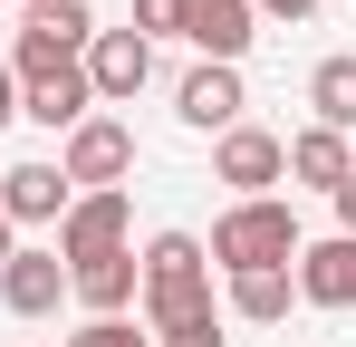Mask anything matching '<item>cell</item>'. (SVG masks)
<instances>
[{"mask_svg": "<svg viewBox=\"0 0 356 347\" xmlns=\"http://www.w3.org/2000/svg\"><path fill=\"white\" fill-rule=\"evenodd\" d=\"M202 251H212L222 280H250V270H289L298 251H308V231H298V213L280 203V193H260V203H232Z\"/></svg>", "mask_w": 356, "mask_h": 347, "instance_id": "obj_1", "label": "cell"}, {"mask_svg": "<svg viewBox=\"0 0 356 347\" xmlns=\"http://www.w3.org/2000/svg\"><path fill=\"white\" fill-rule=\"evenodd\" d=\"M145 328H183V318H202L212 309V251H202V231H154L145 241Z\"/></svg>", "mask_w": 356, "mask_h": 347, "instance_id": "obj_2", "label": "cell"}, {"mask_svg": "<svg viewBox=\"0 0 356 347\" xmlns=\"http://www.w3.org/2000/svg\"><path fill=\"white\" fill-rule=\"evenodd\" d=\"M58 174H67V193H125V174H135V125L87 116V125L58 145Z\"/></svg>", "mask_w": 356, "mask_h": 347, "instance_id": "obj_3", "label": "cell"}, {"mask_svg": "<svg viewBox=\"0 0 356 347\" xmlns=\"http://www.w3.org/2000/svg\"><path fill=\"white\" fill-rule=\"evenodd\" d=\"M280 174H289V135H270V125L212 135V183H232V203H260Z\"/></svg>", "mask_w": 356, "mask_h": 347, "instance_id": "obj_4", "label": "cell"}, {"mask_svg": "<svg viewBox=\"0 0 356 347\" xmlns=\"http://www.w3.org/2000/svg\"><path fill=\"white\" fill-rule=\"evenodd\" d=\"M49 251H58L67 270H77V261H106V251H135V203H125V193H77Z\"/></svg>", "mask_w": 356, "mask_h": 347, "instance_id": "obj_5", "label": "cell"}, {"mask_svg": "<svg viewBox=\"0 0 356 347\" xmlns=\"http://www.w3.org/2000/svg\"><path fill=\"white\" fill-rule=\"evenodd\" d=\"M77 68H87V97H97V107H135L145 77H154V49H145L135 29H97Z\"/></svg>", "mask_w": 356, "mask_h": 347, "instance_id": "obj_6", "label": "cell"}, {"mask_svg": "<svg viewBox=\"0 0 356 347\" xmlns=\"http://www.w3.org/2000/svg\"><path fill=\"white\" fill-rule=\"evenodd\" d=\"M58 299H67V261H58V251L19 241V251L0 261V309H10V318H49Z\"/></svg>", "mask_w": 356, "mask_h": 347, "instance_id": "obj_7", "label": "cell"}, {"mask_svg": "<svg viewBox=\"0 0 356 347\" xmlns=\"http://www.w3.org/2000/svg\"><path fill=\"white\" fill-rule=\"evenodd\" d=\"M183 39L212 58V68H241V49L260 39V10L250 0H183Z\"/></svg>", "mask_w": 356, "mask_h": 347, "instance_id": "obj_8", "label": "cell"}, {"mask_svg": "<svg viewBox=\"0 0 356 347\" xmlns=\"http://www.w3.org/2000/svg\"><path fill=\"white\" fill-rule=\"evenodd\" d=\"M289 280H298V299H308V309H356V241H347V231L308 241V251L289 261Z\"/></svg>", "mask_w": 356, "mask_h": 347, "instance_id": "obj_9", "label": "cell"}, {"mask_svg": "<svg viewBox=\"0 0 356 347\" xmlns=\"http://www.w3.org/2000/svg\"><path fill=\"white\" fill-rule=\"evenodd\" d=\"M174 116L193 125V135H232L241 125V68H183V87H174Z\"/></svg>", "mask_w": 356, "mask_h": 347, "instance_id": "obj_10", "label": "cell"}, {"mask_svg": "<svg viewBox=\"0 0 356 347\" xmlns=\"http://www.w3.org/2000/svg\"><path fill=\"white\" fill-rule=\"evenodd\" d=\"M135 289H145V261H135V251H106V261H77V270H67V299H77L87 318H125Z\"/></svg>", "mask_w": 356, "mask_h": 347, "instance_id": "obj_11", "label": "cell"}, {"mask_svg": "<svg viewBox=\"0 0 356 347\" xmlns=\"http://www.w3.org/2000/svg\"><path fill=\"white\" fill-rule=\"evenodd\" d=\"M67 203H77V193H67L58 164H10V174H0V213H10V231H19V222H67Z\"/></svg>", "mask_w": 356, "mask_h": 347, "instance_id": "obj_12", "label": "cell"}, {"mask_svg": "<svg viewBox=\"0 0 356 347\" xmlns=\"http://www.w3.org/2000/svg\"><path fill=\"white\" fill-rule=\"evenodd\" d=\"M19 116L29 125H49V135H77L97 97H87V68H58V77H39V87H19Z\"/></svg>", "mask_w": 356, "mask_h": 347, "instance_id": "obj_13", "label": "cell"}, {"mask_svg": "<svg viewBox=\"0 0 356 347\" xmlns=\"http://www.w3.org/2000/svg\"><path fill=\"white\" fill-rule=\"evenodd\" d=\"M347 174H356V145H347V135H327V125H298V135H289V183L337 193Z\"/></svg>", "mask_w": 356, "mask_h": 347, "instance_id": "obj_14", "label": "cell"}, {"mask_svg": "<svg viewBox=\"0 0 356 347\" xmlns=\"http://www.w3.org/2000/svg\"><path fill=\"white\" fill-rule=\"evenodd\" d=\"M308 107L327 135H356V58H318L308 68Z\"/></svg>", "mask_w": 356, "mask_h": 347, "instance_id": "obj_15", "label": "cell"}, {"mask_svg": "<svg viewBox=\"0 0 356 347\" xmlns=\"http://www.w3.org/2000/svg\"><path fill=\"white\" fill-rule=\"evenodd\" d=\"M289 299H298L289 270H250V280H232V318H250V328H280V318H289Z\"/></svg>", "mask_w": 356, "mask_h": 347, "instance_id": "obj_16", "label": "cell"}, {"mask_svg": "<svg viewBox=\"0 0 356 347\" xmlns=\"http://www.w3.org/2000/svg\"><path fill=\"white\" fill-rule=\"evenodd\" d=\"M19 29H39V39H58V49H77L87 58V39H97V20H87V0H39Z\"/></svg>", "mask_w": 356, "mask_h": 347, "instance_id": "obj_17", "label": "cell"}, {"mask_svg": "<svg viewBox=\"0 0 356 347\" xmlns=\"http://www.w3.org/2000/svg\"><path fill=\"white\" fill-rule=\"evenodd\" d=\"M154 347H232L222 338V309H202V318H183V328H145Z\"/></svg>", "mask_w": 356, "mask_h": 347, "instance_id": "obj_18", "label": "cell"}, {"mask_svg": "<svg viewBox=\"0 0 356 347\" xmlns=\"http://www.w3.org/2000/svg\"><path fill=\"white\" fill-rule=\"evenodd\" d=\"M135 39H183V0H135Z\"/></svg>", "mask_w": 356, "mask_h": 347, "instance_id": "obj_19", "label": "cell"}, {"mask_svg": "<svg viewBox=\"0 0 356 347\" xmlns=\"http://www.w3.org/2000/svg\"><path fill=\"white\" fill-rule=\"evenodd\" d=\"M67 347H154V338H145L135 318H87V328H77Z\"/></svg>", "mask_w": 356, "mask_h": 347, "instance_id": "obj_20", "label": "cell"}, {"mask_svg": "<svg viewBox=\"0 0 356 347\" xmlns=\"http://www.w3.org/2000/svg\"><path fill=\"white\" fill-rule=\"evenodd\" d=\"M327 203H337V231H347V241H356V174H347V183H337V193H327Z\"/></svg>", "mask_w": 356, "mask_h": 347, "instance_id": "obj_21", "label": "cell"}, {"mask_svg": "<svg viewBox=\"0 0 356 347\" xmlns=\"http://www.w3.org/2000/svg\"><path fill=\"white\" fill-rule=\"evenodd\" d=\"M250 10H270V20H318V0H250Z\"/></svg>", "mask_w": 356, "mask_h": 347, "instance_id": "obj_22", "label": "cell"}, {"mask_svg": "<svg viewBox=\"0 0 356 347\" xmlns=\"http://www.w3.org/2000/svg\"><path fill=\"white\" fill-rule=\"evenodd\" d=\"M19 116V77H10V58H0V125Z\"/></svg>", "mask_w": 356, "mask_h": 347, "instance_id": "obj_23", "label": "cell"}, {"mask_svg": "<svg viewBox=\"0 0 356 347\" xmlns=\"http://www.w3.org/2000/svg\"><path fill=\"white\" fill-rule=\"evenodd\" d=\"M10 251H19V231H10V213H0V261H10Z\"/></svg>", "mask_w": 356, "mask_h": 347, "instance_id": "obj_24", "label": "cell"}, {"mask_svg": "<svg viewBox=\"0 0 356 347\" xmlns=\"http://www.w3.org/2000/svg\"><path fill=\"white\" fill-rule=\"evenodd\" d=\"M29 10H39V0H29Z\"/></svg>", "mask_w": 356, "mask_h": 347, "instance_id": "obj_25", "label": "cell"}]
</instances>
